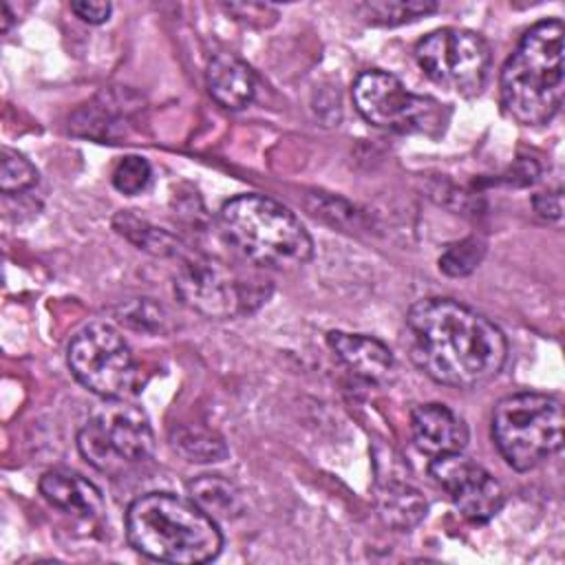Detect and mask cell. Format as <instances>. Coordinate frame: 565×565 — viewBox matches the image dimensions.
I'll use <instances>...</instances> for the list:
<instances>
[{
	"instance_id": "cell-1",
	"label": "cell",
	"mask_w": 565,
	"mask_h": 565,
	"mask_svg": "<svg viewBox=\"0 0 565 565\" xmlns=\"http://www.w3.org/2000/svg\"><path fill=\"white\" fill-rule=\"evenodd\" d=\"M406 347L430 380L452 388L490 382L508 358L503 331L450 298H424L408 309Z\"/></svg>"
},
{
	"instance_id": "cell-2",
	"label": "cell",
	"mask_w": 565,
	"mask_h": 565,
	"mask_svg": "<svg viewBox=\"0 0 565 565\" xmlns=\"http://www.w3.org/2000/svg\"><path fill=\"white\" fill-rule=\"evenodd\" d=\"M126 536L143 556L177 565L207 563L223 547L216 521L192 499L170 492L135 499L126 512Z\"/></svg>"
},
{
	"instance_id": "cell-3",
	"label": "cell",
	"mask_w": 565,
	"mask_h": 565,
	"mask_svg": "<svg viewBox=\"0 0 565 565\" xmlns=\"http://www.w3.org/2000/svg\"><path fill=\"white\" fill-rule=\"evenodd\" d=\"M563 22L534 24L501 68L503 110L523 126L552 121L563 106Z\"/></svg>"
},
{
	"instance_id": "cell-4",
	"label": "cell",
	"mask_w": 565,
	"mask_h": 565,
	"mask_svg": "<svg viewBox=\"0 0 565 565\" xmlns=\"http://www.w3.org/2000/svg\"><path fill=\"white\" fill-rule=\"evenodd\" d=\"M221 227L245 260L265 269H298L313 256V241L300 218L265 194H238L225 201Z\"/></svg>"
},
{
	"instance_id": "cell-5",
	"label": "cell",
	"mask_w": 565,
	"mask_h": 565,
	"mask_svg": "<svg viewBox=\"0 0 565 565\" xmlns=\"http://www.w3.org/2000/svg\"><path fill=\"white\" fill-rule=\"evenodd\" d=\"M563 406L545 393H514L492 411V439L508 466L532 470L563 446Z\"/></svg>"
},
{
	"instance_id": "cell-6",
	"label": "cell",
	"mask_w": 565,
	"mask_h": 565,
	"mask_svg": "<svg viewBox=\"0 0 565 565\" xmlns=\"http://www.w3.org/2000/svg\"><path fill=\"white\" fill-rule=\"evenodd\" d=\"M77 448L93 468L119 475L152 455L154 435L139 406L124 397L106 399L79 428Z\"/></svg>"
},
{
	"instance_id": "cell-7",
	"label": "cell",
	"mask_w": 565,
	"mask_h": 565,
	"mask_svg": "<svg viewBox=\"0 0 565 565\" xmlns=\"http://www.w3.org/2000/svg\"><path fill=\"white\" fill-rule=\"evenodd\" d=\"M358 113L373 126L402 135H435L444 128L441 104L411 93L386 71H364L353 82Z\"/></svg>"
},
{
	"instance_id": "cell-8",
	"label": "cell",
	"mask_w": 565,
	"mask_h": 565,
	"mask_svg": "<svg viewBox=\"0 0 565 565\" xmlns=\"http://www.w3.org/2000/svg\"><path fill=\"white\" fill-rule=\"evenodd\" d=\"M66 360L75 380L104 399H119L135 386L137 366L130 347L108 322L84 324L71 338Z\"/></svg>"
},
{
	"instance_id": "cell-9",
	"label": "cell",
	"mask_w": 565,
	"mask_h": 565,
	"mask_svg": "<svg viewBox=\"0 0 565 565\" xmlns=\"http://www.w3.org/2000/svg\"><path fill=\"white\" fill-rule=\"evenodd\" d=\"M415 60L435 84L463 97H472L481 93L486 84L490 46L475 31L446 26L417 42Z\"/></svg>"
},
{
	"instance_id": "cell-10",
	"label": "cell",
	"mask_w": 565,
	"mask_h": 565,
	"mask_svg": "<svg viewBox=\"0 0 565 565\" xmlns=\"http://www.w3.org/2000/svg\"><path fill=\"white\" fill-rule=\"evenodd\" d=\"M174 291L185 307L214 320L247 313L265 298L256 282L243 280L223 263L205 256L188 258L181 265Z\"/></svg>"
},
{
	"instance_id": "cell-11",
	"label": "cell",
	"mask_w": 565,
	"mask_h": 565,
	"mask_svg": "<svg viewBox=\"0 0 565 565\" xmlns=\"http://www.w3.org/2000/svg\"><path fill=\"white\" fill-rule=\"evenodd\" d=\"M428 470L466 519L486 523L503 508L505 494L501 483L470 457L461 452H446L433 457Z\"/></svg>"
},
{
	"instance_id": "cell-12",
	"label": "cell",
	"mask_w": 565,
	"mask_h": 565,
	"mask_svg": "<svg viewBox=\"0 0 565 565\" xmlns=\"http://www.w3.org/2000/svg\"><path fill=\"white\" fill-rule=\"evenodd\" d=\"M411 433L415 446L430 457L461 452L468 444L466 422L446 404H419L411 413Z\"/></svg>"
},
{
	"instance_id": "cell-13",
	"label": "cell",
	"mask_w": 565,
	"mask_h": 565,
	"mask_svg": "<svg viewBox=\"0 0 565 565\" xmlns=\"http://www.w3.org/2000/svg\"><path fill=\"white\" fill-rule=\"evenodd\" d=\"M327 342L340 358V362L366 382L382 384L388 382L395 373V358L391 349L377 338L364 333L331 331L327 335Z\"/></svg>"
},
{
	"instance_id": "cell-14",
	"label": "cell",
	"mask_w": 565,
	"mask_h": 565,
	"mask_svg": "<svg viewBox=\"0 0 565 565\" xmlns=\"http://www.w3.org/2000/svg\"><path fill=\"white\" fill-rule=\"evenodd\" d=\"M40 492L53 508L75 519H95L104 512L102 490L66 468L44 472L40 477Z\"/></svg>"
},
{
	"instance_id": "cell-15",
	"label": "cell",
	"mask_w": 565,
	"mask_h": 565,
	"mask_svg": "<svg viewBox=\"0 0 565 565\" xmlns=\"http://www.w3.org/2000/svg\"><path fill=\"white\" fill-rule=\"evenodd\" d=\"M205 84L210 97L227 110H241L249 106L256 95L254 71L247 66V62L232 53H218L210 60Z\"/></svg>"
},
{
	"instance_id": "cell-16",
	"label": "cell",
	"mask_w": 565,
	"mask_h": 565,
	"mask_svg": "<svg viewBox=\"0 0 565 565\" xmlns=\"http://www.w3.org/2000/svg\"><path fill=\"white\" fill-rule=\"evenodd\" d=\"M130 104L119 93H102L90 104L79 108L73 119L71 128L77 135L93 137V139H115L124 135L126 121L130 117Z\"/></svg>"
},
{
	"instance_id": "cell-17",
	"label": "cell",
	"mask_w": 565,
	"mask_h": 565,
	"mask_svg": "<svg viewBox=\"0 0 565 565\" xmlns=\"http://www.w3.org/2000/svg\"><path fill=\"white\" fill-rule=\"evenodd\" d=\"M377 510L386 525L411 530L426 516L428 503L417 488L404 481H386L377 492Z\"/></svg>"
},
{
	"instance_id": "cell-18",
	"label": "cell",
	"mask_w": 565,
	"mask_h": 565,
	"mask_svg": "<svg viewBox=\"0 0 565 565\" xmlns=\"http://www.w3.org/2000/svg\"><path fill=\"white\" fill-rule=\"evenodd\" d=\"M188 490L190 499L214 521L234 519L243 512L241 492L234 488V483L218 475H201L188 483Z\"/></svg>"
},
{
	"instance_id": "cell-19",
	"label": "cell",
	"mask_w": 565,
	"mask_h": 565,
	"mask_svg": "<svg viewBox=\"0 0 565 565\" xmlns=\"http://www.w3.org/2000/svg\"><path fill=\"white\" fill-rule=\"evenodd\" d=\"M115 230L126 236L132 245L154 256H177L181 254V243L161 227H154L146 218H139L130 212H119L115 216Z\"/></svg>"
},
{
	"instance_id": "cell-20",
	"label": "cell",
	"mask_w": 565,
	"mask_h": 565,
	"mask_svg": "<svg viewBox=\"0 0 565 565\" xmlns=\"http://www.w3.org/2000/svg\"><path fill=\"white\" fill-rule=\"evenodd\" d=\"M174 450L194 463H216L227 457L225 441L201 426H181L172 433Z\"/></svg>"
},
{
	"instance_id": "cell-21",
	"label": "cell",
	"mask_w": 565,
	"mask_h": 565,
	"mask_svg": "<svg viewBox=\"0 0 565 565\" xmlns=\"http://www.w3.org/2000/svg\"><path fill=\"white\" fill-rule=\"evenodd\" d=\"M364 18L373 24H402L428 15L437 9L430 0H380V2H364L358 7Z\"/></svg>"
},
{
	"instance_id": "cell-22",
	"label": "cell",
	"mask_w": 565,
	"mask_h": 565,
	"mask_svg": "<svg viewBox=\"0 0 565 565\" xmlns=\"http://www.w3.org/2000/svg\"><path fill=\"white\" fill-rule=\"evenodd\" d=\"M38 183L35 166L20 154L18 150L2 148V163H0V190L4 194L24 192Z\"/></svg>"
},
{
	"instance_id": "cell-23",
	"label": "cell",
	"mask_w": 565,
	"mask_h": 565,
	"mask_svg": "<svg viewBox=\"0 0 565 565\" xmlns=\"http://www.w3.org/2000/svg\"><path fill=\"white\" fill-rule=\"evenodd\" d=\"M486 245L481 238L470 236L463 238L455 245H450L441 258H439V269L448 276H468L470 271H475L483 258Z\"/></svg>"
},
{
	"instance_id": "cell-24",
	"label": "cell",
	"mask_w": 565,
	"mask_h": 565,
	"mask_svg": "<svg viewBox=\"0 0 565 565\" xmlns=\"http://www.w3.org/2000/svg\"><path fill=\"white\" fill-rule=\"evenodd\" d=\"M150 177H152L150 163L139 154H128L117 161L110 179H113V185L117 192H121L126 196H135L148 188Z\"/></svg>"
},
{
	"instance_id": "cell-25",
	"label": "cell",
	"mask_w": 565,
	"mask_h": 565,
	"mask_svg": "<svg viewBox=\"0 0 565 565\" xmlns=\"http://www.w3.org/2000/svg\"><path fill=\"white\" fill-rule=\"evenodd\" d=\"M119 316H121L119 318L121 322H126L135 329H143V331H157V329H161V322H163L161 307H157L148 298H139V300H132L130 305L121 307Z\"/></svg>"
},
{
	"instance_id": "cell-26",
	"label": "cell",
	"mask_w": 565,
	"mask_h": 565,
	"mask_svg": "<svg viewBox=\"0 0 565 565\" xmlns=\"http://www.w3.org/2000/svg\"><path fill=\"white\" fill-rule=\"evenodd\" d=\"M71 11L88 24H102L110 18V2H102V0H79V2H71Z\"/></svg>"
},
{
	"instance_id": "cell-27",
	"label": "cell",
	"mask_w": 565,
	"mask_h": 565,
	"mask_svg": "<svg viewBox=\"0 0 565 565\" xmlns=\"http://www.w3.org/2000/svg\"><path fill=\"white\" fill-rule=\"evenodd\" d=\"M534 210L539 216L547 218V221H561L563 216V201H561V190L556 192H543L539 196H534Z\"/></svg>"
},
{
	"instance_id": "cell-28",
	"label": "cell",
	"mask_w": 565,
	"mask_h": 565,
	"mask_svg": "<svg viewBox=\"0 0 565 565\" xmlns=\"http://www.w3.org/2000/svg\"><path fill=\"white\" fill-rule=\"evenodd\" d=\"M11 18H13V15H11V9H9V4H7V2H4V4H2V31H4V33H7V31H9V24H11Z\"/></svg>"
}]
</instances>
